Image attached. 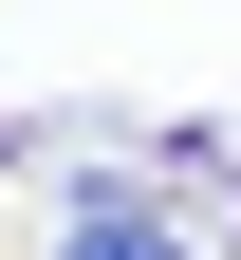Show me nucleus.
I'll list each match as a JSON object with an SVG mask.
<instances>
[{"label":"nucleus","mask_w":241,"mask_h":260,"mask_svg":"<svg viewBox=\"0 0 241 260\" xmlns=\"http://www.w3.org/2000/svg\"><path fill=\"white\" fill-rule=\"evenodd\" d=\"M75 260H186V242H167V223H130V205H93V223H75Z\"/></svg>","instance_id":"1"}]
</instances>
